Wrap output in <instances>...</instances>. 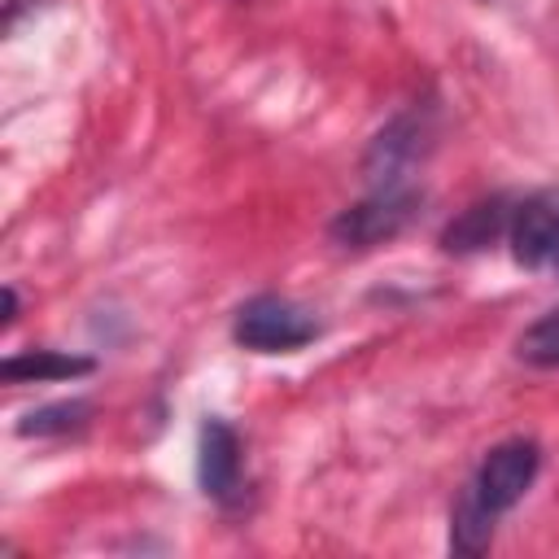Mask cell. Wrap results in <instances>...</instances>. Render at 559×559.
Wrapping results in <instances>:
<instances>
[{"label":"cell","instance_id":"obj_3","mask_svg":"<svg viewBox=\"0 0 559 559\" xmlns=\"http://www.w3.org/2000/svg\"><path fill=\"white\" fill-rule=\"evenodd\" d=\"M432 148V118L428 109H406L397 114L367 148L362 157V170L371 179V188H384V183H411V170L428 157Z\"/></svg>","mask_w":559,"mask_h":559},{"label":"cell","instance_id":"obj_1","mask_svg":"<svg viewBox=\"0 0 559 559\" xmlns=\"http://www.w3.org/2000/svg\"><path fill=\"white\" fill-rule=\"evenodd\" d=\"M419 188L415 183H384L371 188L362 201H354L349 210H341L328 227V236L341 249H376L384 240H393L397 231L411 227V218L419 214Z\"/></svg>","mask_w":559,"mask_h":559},{"label":"cell","instance_id":"obj_9","mask_svg":"<svg viewBox=\"0 0 559 559\" xmlns=\"http://www.w3.org/2000/svg\"><path fill=\"white\" fill-rule=\"evenodd\" d=\"M489 537H493V511H485V507L476 502V493L467 489V493L459 498L454 515H450V546H454L459 555H476V550L489 546Z\"/></svg>","mask_w":559,"mask_h":559},{"label":"cell","instance_id":"obj_10","mask_svg":"<svg viewBox=\"0 0 559 559\" xmlns=\"http://www.w3.org/2000/svg\"><path fill=\"white\" fill-rule=\"evenodd\" d=\"M87 415H92V406L79 402V397H70V402H52V406L31 411V415L17 424V432H22V437H57V432H74V428H83Z\"/></svg>","mask_w":559,"mask_h":559},{"label":"cell","instance_id":"obj_2","mask_svg":"<svg viewBox=\"0 0 559 559\" xmlns=\"http://www.w3.org/2000/svg\"><path fill=\"white\" fill-rule=\"evenodd\" d=\"M231 336L245 349H258V354H288V349L310 345L319 336V323L297 301L275 297V293H262V297H253V301H245L236 310Z\"/></svg>","mask_w":559,"mask_h":559},{"label":"cell","instance_id":"obj_5","mask_svg":"<svg viewBox=\"0 0 559 559\" xmlns=\"http://www.w3.org/2000/svg\"><path fill=\"white\" fill-rule=\"evenodd\" d=\"M511 258L528 271H559V188L533 192L511 210Z\"/></svg>","mask_w":559,"mask_h":559},{"label":"cell","instance_id":"obj_8","mask_svg":"<svg viewBox=\"0 0 559 559\" xmlns=\"http://www.w3.org/2000/svg\"><path fill=\"white\" fill-rule=\"evenodd\" d=\"M92 358L83 354H61V349H22L13 358L0 362V376L9 384H39V380H70V376H87Z\"/></svg>","mask_w":559,"mask_h":559},{"label":"cell","instance_id":"obj_7","mask_svg":"<svg viewBox=\"0 0 559 559\" xmlns=\"http://www.w3.org/2000/svg\"><path fill=\"white\" fill-rule=\"evenodd\" d=\"M507 227H511V210H507V201H502V197H493V201H480V205L463 210V214L445 227L441 245H445L450 253H476V249L493 245Z\"/></svg>","mask_w":559,"mask_h":559},{"label":"cell","instance_id":"obj_11","mask_svg":"<svg viewBox=\"0 0 559 559\" xmlns=\"http://www.w3.org/2000/svg\"><path fill=\"white\" fill-rule=\"evenodd\" d=\"M515 354L533 367H559V306L546 310L537 323H528L515 341Z\"/></svg>","mask_w":559,"mask_h":559},{"label":"cell","instance_id":"obj_6","mask_svg":"<svg viewBox=\"0 0 559 559\" xmlns=\"http://www.w3.org/2000/svg\"><path fill=\"white\" fill-rule=\"evenodd\" d=\"M197 480L210 498L227 502L240 489V437L227 419H205L197 441Z\"/></svg>","mask_w":559,"mask_h":559},{"label":"cell","instance_id":"obj_4","mask_svg":"<svg viewBox=\"0 0 559 559\" xmlns=\"http://www.w3.org/2000/svg\"><path fill=\"white\" fill-rule=\"evenodd\" d=\"M537 463H542L537 441H528V437L498 441V445L480 459V472H476V480H472L467 489L476 493V502H480L485 511L502 515V511H511V507L528 493V485H533V476H537Z\"/></svg>","mask_w":559,"mask_h":559}]
</instances>
